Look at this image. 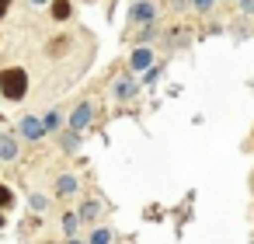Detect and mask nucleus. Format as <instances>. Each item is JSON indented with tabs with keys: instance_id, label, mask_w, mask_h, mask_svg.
I'll use <instances>...</instances> for the list:
<instances>
[{
	"instance_id": "f257e3e1",
	"label": "nucleus",
	"mask_w": 254,
	"mask_h": 244,
	"mask_svg": "<svg viewBox=\"0 0 254 244\" xmlns=\"http://www.w3.org/2000/svg\"><path fill=\"white\" fill-rule=\"evenodd\" d=\"M0 91H4V98H25V91H28V74L25 70H4L0 74Z\"/></svg>"
},
{
	"instance_id": "f03ea898",
	"label": "nucleus",
	"mask_w": 254,
	"mask_h": 244,
	"mask_svg": "<svg viewBox=\"0 0 254 244\" xmlns=\"http://www.w3.org/2000/svg\"><path fill=\"white\" fill-rule=\"evenodd\" d=\"M21 129H25V136H32V140H35V136H42V122H39V119H25V122H21Z\"/></svg>"
},
{
	"instance_id": "7ed1b4c3",
	"label": "nucleus",
	"mask_w": 254,
	"mask_h": 244,
	"mask_svg": "<svg viewBox=\"0 0 254 244\" xmlns=\"http://www.w3.org/2000/svg\"><path fill=\"white\" fill-rule=\"evenodd\" d=\"M18 154V147H14V140L11 136H4V133H0V157H14Z\"/></svg>"
},
{
	"instance_id": "20e7f679",
	"label": "nucleus",
	"mask_w": 254,
	"mask_h": 244,
	"mask_svg": "<svg viewBox=\"0 0 254 244\" xmlns=\"http://www.w3.org/2000/svg\"><path fill=\"white\" fill-rule=\"evenodd\" d=\"M132 18H136V21H150V18H153V7H150V4H136V7H132Z\"/></svg>"
},
{
	"instance_id": "39448f33",
	"label": "nucleus",
	"mask_w": 254,
	"mask_h": 244,
	"mask_svg": "<svg viewBox=\"0 0 254 244\" xmlns=\"http://www.w3.org/2000/svg\"><path fill=\"white\" fill-rule=\"evenodd\" d=\"M87 119H91V108L84 105V108H77V115H73V129H84L87 126Z\"/></svg>"
},
{
	"instance_id": "423d86ee",
	"label": "nucleus",
	"mask_w": 254,
	"mask_h": 244,
	"mask_svg": "<svg viewBox=\"0 0 254 244\" xmlns=\"http://www.w3.org/2000/svg\"><path fill=\"white\" fill-rule=\"evenodd\" d=\"M53 14H56V18L63 21V18L70 14V4H66V0H56V4H53Z\"/></svg>"
},
{
	"instance_id": "0eeeda50",
	"label": "nucleus",
	"mask_w": 254,
	"mask_h": 244,
	"mask_svg": "<svg viewBox=\"0 0 254 244\" xmlns=\"http://www.w3.org/2000/svg\"><path fill=\"white\" fill-rule=\"evenodd\" d=\"M146 63H150V53H146V49H139V53L132 56V67H136V70H143Z\"/></svg>"
},
{
	"instance_id": "6e6552de",
	"label": "nucleus",
	"mask_w": 254,
	"mask_h": 244,
	"mask_svg": "<svg viewBox=\"0 0 254 244\" xmlns=\"http://www.w3.org/2000/svg\"><path fill=\"white\" fill-rule=\"evenodd\" d=\"M60 192H73V178H60Z\"/></svg>"
},
{
	"instance_id": "1a4fd4ad",
	"label": "nucleus",
	"mask_w": 254,
	"mask_h": 244,
	"mask_svg": "<svg viewBox=\"0 0 254 244\" xmlns=\"http://www.w3.org/2000/svg\"><path fill=\"white\" fill-rule=\"evenodd\" d=\"M91 244H108V230H98V234H94V241H91Z\"/></svg>"
},
{
	"instance_id": "9d476101",
	"label": "nucleus",
	"mask_w": 254,
	"mask_h": 244,
	"mask_svg": "<svg viewBox=\"0 0 254 244\" xmlns=\"http://www.w3.org/2000/svg\"><path fill=\"white\" fill-rule=\"evenodd\" d=\"M0 206H11V192H7L4 185H0Z\"/></svg>"
},
{
	"instance_id": "9b49d317",
	"label": "nucleus",
	"mask_w": 254,
	"mask_h": 244,
	"mask_svg": "<svg viewBox=\"0 0 254 244\" xmlns=\"http://www.w3.org/2000/svg\"><path fill=\"white\" fill-rule=\"evenodd\" d=\"M7 4H11V0H0V14H4V11H7Z\"/></svg>"
},
{
	"instance_id": "f8f14e48",
	"label": "nucleus",
	"mask_w": 254,
	"mask_h": 244,
	"mask_svg": "<svg viewBox=\"0 0 254 244\" xmlns=\"http://www.w3.org/2000/svg\"><path fill=\"white\" fill-rule=\"evenodd\" d=\"M32 4H46V0H32Z\"/></svg>"
},
{
	"instance_id": "ddd939ff",
	"label": "nucleus",
	"mask_w": 254,
	"mask_h": 244,
	"mask_svg": "<svg viewBox=\"0 0 254 244\" xmlns=\"http://www.w3.org/2000/svg\"><path fill=\"white\" fill-rule=\"evenodd\" d=\"M0 220H4V216H0Z\"/></svg>"
}]
</instances>
